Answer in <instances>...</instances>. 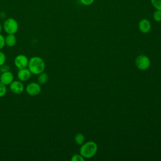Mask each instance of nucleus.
I'll use <instances>...</instances> for the list:
<instances>
[{
    "label": "nucleus",
    "mask_w": 161,
    "mask_h": 161,
    "mask_svg": "<svg viewBox=\"0 0 161 161\" xmlns=\"http://www.w3.org/2000/svg\"><path fill=\"white\" fill-rule=\"evenodd\" d=\"M27 68L31 74L38 75L44 72L45 69V63L42 58L38 56H33L29 59Z\"/></svg>",
    "instance_id": "1"
},
{
    "label": "nucleus",
    "mask_w": 161,
    "mask_h": 161,
    "mask_svg": "<svg viewBox=\"0 0 161 161\" xmlns=\"http://www.w3.org/2000/svg\"><path fill=\"white\" fill-rule=\"evenodd\" d=\"M70 160L71 161H84V158L80 154V155L75 154L72 157Z\"/></svg>",
    "instance_id": "17"
},
{
    "label": "nucleus",
    "mask_w": 161,
    "mask_h": 161,
    "mask_svg": "<svg viewBox=\"0 0 161 161\" xmlns=\"http://www.w3.org/2000/svg\"><path fill=\"white\" fill-rule=\"evenodd\" d=\"M97 151V145L93 141H89L81 145L80 154L84 158H90L94 157Z\"/></svg>",
    "instance_id": "2"
},
{
    "label": "nucleus",
    "mask_w": 161,
    "mask_h": 161,
    "mask_svg": "<svg viewBox=\"0 0 161 161\" xmlns=\"http://www.w3.org/2000/svg\"><path fill=\"white\" fill-rule=\"evenodd\" d=\"M11 69V67L8 64H3L1 66H0V71L1 73V72H7V71H9Z\"/></svg>",
    "instance_id": "19"
},
{
    "label": "nucleus",
    "mask_w": 161,
    "mask_h": 161,
    "mask_svg": "<svg viewBox=\"0 0 161 161\" xmlns=\"http://www.w3.org/2000/svg\"><path fill=\"white\" fill-rule=\"evenodd\" d=\"M25 91L28 95L31 96H35L40 93L42 91V87L40 84L38 82H31L27 84L25 88Z\"/></svg>",
    "instance_id": "5"
},
{
    "label": "nucleus",
    "mask_w": 161,
    "mask_h": 161,
    "mask_svg": "<svg viewBox=\"0 0 161 161\" xmlns=\"http://www.w3.org/2000/svg\"><path fill=\"white\" fill-rule=\"evenodd\" d=\"M14 80V75L9 70L1 72L0 74V81L5 86L9 85Z\"/></svg>",
    "instance_id": "9"
},
{
    "label": "nucleus",
    "mask_w": 161,
    "mask_h": 161,
    "mask_svg": "<svg viewBox=\"0 0 161 161\" xmlns=\"http://www.w3.org/2000/svg\"><path fill=\"white\" fill-rule=\"evenodd\" d=\"M150 2L156 9L161 11V0H150Z\"/></svg>",
    "instance_id": "14"
},
{
    "label": "nucleus",
    "mask_w": 161,
    "mask_h": 161,
    "mask_svg": "<svg viewBox=\"0 0 161 161\" xmlns=\"http://www.w3.org/2000/svg\"><path fill=\"white\" fill-rule=\"evenodd\" d=\"M94 0H80V2L85 6H89L92 4L94 3Z\"/></svg>",
    "instance_id": "21"
},
{
    "label": "nucleus",
    "mask_w": 161,
    "mask_h": 161,
    "mask_svg": "<svg viewBox=\"0 0 161 161\" xmlns=\"http://www.w3.org/2000/svg\"><path fill=\"white\" fill-rule=\"evenodd\" d=\"M135 65L138 69L145 70L150 67V60L147 55H141L136 57L135 60Z\"/></svg>",
    "instance_id": "4"
},
{
    "label": "nucleus",
    "mask_w": 161,
    "mask_h": 161,
    "mask_svg": "<svg viewBox=\"0 0 161 161\" xmlns=\"http://www.w3.org/2000/svg\"><path fill=\"white\" fill-rule=\"evenodd\" d=\"M151 23L147 19H142L138 23V28L143 33H148L151 30Z\"/></svg>",
    "instance_id": "10"
},
{
    "label": "nucleus",
    "mask_w": 161,
    "mask_h": 161,
    "mask_svg": "<svg viewBox=\"0 0 161 161\" xmlns=\"http://www.w3.org/2000/svg\"><path fill=\"white\" fill-rule=\"evenodd\" d=\"M0 74H1V71H0Z\"/></svg>",
    "instance_id": "24"
},
{
    "label": "nucleus",
    "mask_w": 161,
    "mask_h": 161,
    "mask_svg": "<svg viewBox=\"0 0 161 161\" xmlns=\"http://www.w3.org/2000/svg\"><path fill=\"white\" fill-rule=\"evenodd\" d=\"M7 92V87L0 81V97H4Z\"/></svg>",
    "instance_id": "15"
},
{
    "label": "nucleus",
    "mask_w": 161,
    "mask_h": 161,
    "mask_svg": "<svg viewBox=\"0 0 161 161\" xmlns=\"http://www.w3.org/2000/svg\"><path fill=\"white\" fill-rule=\"evenodd\" d=\"M74 140H75V142L78 145H82L84 142V140H85V137L84 136V135L82 133H77L75 136V138H74Z\"/></svg>",
    "instance_id": "13"
},
{
    "label": "nucleus",
    "mask_w": 161,
    "mask_h": 161,
    "mask_svg": "<svg viewBox=\"0 0 161 161\" xmlns=\"http://www.w3.org/2000/svg\"><path fill=\"white\" fill-rule=\"evenodd\" d=\"M0 16L1 18H4L6 17V14L4 12H1L0 14Z\"/></svg>",
    "instance_id": "22"
},
{
    "label": "nucleus",
    "mask_w": 161,
    "mask_h": 161,
    "mask_svg": "<svg viewBox=\"0 0 161 161\" xmlns=\"http://www.w3.org/2000/svg\"><path fill=\"white\" fill-rule=\"evenodd\" d=\"M6 60V57L5 53L0 50V66L5 64Z\"/></svg>",
    "instance_id": "18"
},
{
    "label": "nucleus",
    "mask_w": 161,
    "mask_h": 161,
    "mask_svg": "<svg viewBox=\"0 0 161 161\" xmlns=\"http://www.w3.org/2000/svg\"><path fill=\"white\" fill-rule=\"evenodd\" d=\"M29 58L24 54L16 55L14 59V64L18 69L26 68L28 67Z\"/></svg>",
    "instance_id": "6"
},
{
    "label": "nucleus",
    "mask_w": 161,
    "mask_h": 161,
    "mask_svg": "<svg viewBox=\"0 0 161 161\" xmlns=\"http://www.w3.org/2000/svg\"><path fill=\"white\" fill-rule=\"evenodd\" d=\"M10 91L16 94H21L25 90V86L23 84V82L18 80H13L9 85Z\"/></svg>",
    "instance_id": "7"
},
{
    "label": "nucleus",
    "mask_w": 161,
    "mask_h": 161,
    "mask_svg": "<svg viewBox=\"0 0 161 161\" xmlns=\"http://www.w3.org/2000/svg\"><path fill=\"white\" fill-rule=\"evenodd\" d=\"M3 25L0 23V33H1V31H2V30H3Z\"/></svg>",
    "instance_id": "23"
},
{
    "label": "nucleus",
    "mask_w": 161,
    "mask_h": 161,
    "mask_svg": "<svg viewBox=\"0 0 161 161\" xmlns=\"http://www.w3.org/2000/svg\"><path fill=\"white\" fill-rule=\"evenodd\" d=\"M31 73L27 67L18 69V71L17 72L18 79L23 82L28 80L31 77Z\"/></svg>",
    "instance_id": "8"
},
{
    "label": "nucleus",
    "mask_w": 161,
    "mask_h": 161,
    "mask_svg": "<svg viewBox=\"0 0 161 161\" xmlns=\"http://www.w3.org/2000/svg\"><path fill=\"white\" fill-rule=\"evenodd\" d=\"M4 38L5 45L9 47H13L16 43V37L14 34H7Z\"/></svg>",
    "instance_id": "11"
},
{
    "label": "nucleus",
    "mask_w": 161,
    "mask_h": 161,
    "mask_svg": "<svg viewBox=\"0 0 161 161\" xmlns=\"http://www.w3.org/2000/svg\"><path fill=\"white\" fill-rule=\"evenodd\" d=\"M5 46V38L4 36L0 33V50H1Z\"/></svg>",
    "instance_id": "20"
},
{
    "label": "nucleus",
    "mask_w": 161,
    "mask_h": 161,
    "mask_svg": "<svg viewBox=\"0 0 161 161\" xmlns=\"http://www.w3.org/2000/svg\"><path fill=\"white\" fill-rule=\"evenodd\" d=\"M48 74H47L46 72H42L40 74L38 75V77H37V80L38 82L42 85V84H44L45 83H47L48 80Z\"/></svg>",
    "instance_id": "12"
},
{
    "label": "nucleus",
    "mask_w": 161,
    "mask_h": 161,
    "mask_svg": "<svg viewBox=\"0 0 161 161\" xmlns=\"http://www.w3.org/2000/svg\"><path fill=\"white\" fill-rule=\"evenodd\" d=\"M3 28L7 34H15L18 30L19 25L14 18H8L3 22Z\"/></svg>",
    "instance_id": "3"
},
{
    "label": "nucleus",
    "mask_w": 161,
    "mask_h": 161,
    "mask_svg": "<svg viewBox=\"0 0 161 161\" xmlns=\"http://www.w3.org/2000/svg\"><path fill=\"white\" fill-rule=\"evenodd\" d=\"M153 18L155 21H161V11L156 9V11L153 13Z\"/></svg>",
    "instance_id": "16"
}]
</instances>
